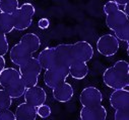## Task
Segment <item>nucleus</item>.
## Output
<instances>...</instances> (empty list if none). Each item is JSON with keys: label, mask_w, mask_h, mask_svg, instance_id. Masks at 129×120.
I'll list each match as a JSON object with an SVG mask.
<instances>
[{"label": "nucleus", "mask_w": 129, "mask_h": 120, "mask_svg": "<svg viewBox=\"0 0 129 120\" xmlns=\"http://www.w3.org/2000/svg\"><path fill=\"white\" fill-rule=\"evenodd\" d=\"M73 58L75 62L87 63L92 58L94 52L91 44L86 40H78L72 44Z\"/></svg>", "instance_id": "nucleus-4"}, {"label": "nucleus", "mask_w": 129, "mask_h": 120, "mask_svg": "<svg viewBox=\"0 0 129 120\" xmlns=\"http://www.w3.org/2000/svg\"><path fill=\"white\" fill-rule=\"evenodd\" d=\"M103 81L110 89H124L129 86V73L112 66L104 72Z\"/></svg>", "instance_id": "nucleus-2"}, {"label": "nucleus", "mask_w": 129, "mask_h": 120, "mask_svg": "<svg viewBox=\"0 0 129 120\" xmlns=\"http://www.w3.org/2000/svg\"><path fill=\"white\" fill-rule=\"evenodd\" d=\"M19 42L25 44L31 54L38 52L39 48H41V40H40L39 36H37L34 32H28V34H23L21 36Z\"/></svg>", "instance_id": "nucleus-18"}, {"label": "nucleus", "mask_w": 129, "mask_h": 120, "mask_svg": "<svg viewBox=\"0 0 129 120\" xmlns=\"http://www.w3.org/2000/svg\"><path fill=\"white\" fill-rule=\"evenodd\" d=\"M113 1H115L119 6H124V5L128 4L129 0H113Z\"/></svg>", "instance_id": "nucleus-35"}, {"label": "nucleus", "mask_w": 129, "mask_h": 120, "mask_svg": "<svg viewBox=\"0 0 129 120\" xmlns=\"http://www.w3.org/2000/svg\"><path fill=\"white\" fill-rule=\"evenodd\" d=\"M12 16V20H13V25H14V29L19 32L25 30L27 29L31 23H33V16H30L28 14H26L25 12H23L21 9H19V7L11 14Z\"/></svg>", "instance_id": "nucleus-13"}, {"label": "nucleus", "mask_w": 129, "mask_h": 120, "mask_svg": "<svg viewBox=\"0 0 129 120\" xmlns=\"http://www.w3.org/2000/svg\"><path fill=\"white\" fill-rule=\"evenodd\" d=\"M115 120H128L129 119V106L119 108L115 110L114 114Z\"/></svg>", "instance_id": "nucleus-27"}, {"label": "nucleus", "mask_w": 129, "mask_h": 120, "mask_svg": "<svg viewBox=\"0 0 129 120\" xmlns=\"http://www.w3.org/2000/svg\"><path fill=\"white\" fill-rule=\"evenodd\" d=\"M42 67L38 61L37 58H34L31 56L30 58H28L27 60L23 63H21L18 66V71L20 74L22 73H33V74H37V75H41L42 73Z\"/></svg>", "instance_id": "nucleus-16"}, {"label": "nucleus", "mask_w": 129, "mask_h": 120, "mask_svg": "<svg viewBox=\"0 0 129 120\" xmlns=\"http://www.w3.org/2000/svg\"><path fill=\"white\" fill-rule=\"evenodd\" d=\"M0 120H16V119L14 113L11 110L5 109L0 111Z\"/></svg>", "instance_id": "nucleus-30"}, {"label": "nucleus", "mask_w": 129, "mask_h": 120, "mask_svg": "<svg viewBox=\"0 0 129 120\" xmlns=\"http://www.w3.org/2000/svg\"><path fill=\"white\" fill-rule=\"evenodd\" d=\"M38 25H39V27L41 28V29H46V28H48L49 27V25H50V20L48 19V18H41L40 20H39V22H38Z\"/></svg>", "instance_id": "nucleus-33"}, {"label": "nucleus", "mask_w": 129, "mask_h": 120, "mask_svg": "<svg viewBox=\"0 0 129 120\" xmlns=\"http://www.w3.org/2000/svg\"><path fill=\"white\" fill-rule=\"evenodd\" d=\"M114 67L122 70V71H125V72H128L129 73V64L128 62L124 61V60H119V61L115 62L114 64Z\"/></svg>", "instance_id": "nucleus-32"}, {"label": "nucleus", "mask_w": 129, "mask_h": 120, "mask_svg": "<svg viewBox=\"0 0 129 120\" xmlns=\"http://www.w3.org/2000/svg\"><path fill=\"white\" fill-rule=\"evenodd\" d=\"M19 9H21L23 12H25L26 14H28L30 16H34L35 13H36V8L31 3H23L19 7Z\"/></svg>", "instance_id": "nucleus-31"}, {"label": "nucleus", "mask_w": 129, "mask_h": 120, "mask_svg": "<svg viewBox=\"0 0 129 120\" xmlns=\"http://www.w3.org/2000/svg\"><path fill=\"white\" fill-rule=\"evenodd\" d=\"M11 105H12V98L10 97V95L6 92L4 88L0 89V111L9 109Z\"/></svg>", "instance_id": "nucleus-23"}, {"label": "nucleus", "mask_w": 129, "mask_h": 120, "mask_svg": "<svg viewBox=\"0 0 129 120\" xmlns=\"http://www.w3.org/2000/svg\"><path fill=\"white\" fill-rule=\"evenodd\" d=\"M43 70H48L54 66V48L47 46L42 50L37 58Z\"/></svg>", "instance_id": "nucleus-17"}, {"label": "nucleus", "mask_w": 129, "mask_h": 120, "mask_svg": "<svg viewBox=\"0 0 129 120\" xmlns=\"http://www.w3.org/2000/svg\"><path fill=\"white\" fill-rule=\"evenodd\" d=\"M52 94L56 101L60 103H66V102H69L73 98L74 89L69 83L64 82L63 84L53 88Z\"/></svg>", "instance_id": "nucleus-10"}, {"label": "nucleus", "mask_w": 129, "mask_h": 120, "mask_svg": "<svg viewBox=\"0 0 129 120\" xmlns=\"http://www.w3.org/2000/svg\"><path fill=\"white\" fill-rule=\"evenodd\" d=\"M20 78L21 75L19 71L13 68H4L0 72V86L2 88H6Z\"/></svg>", "instance_id": "nucleus-15"}, {"label": "nucleus", "mask_w": 129, "mask_h": 120, "mask_svg": "<svg viewBox=\"0 0 129 120\" xmlns=\"http://www.w3.org/2000/svg\"><path fill=\"white\" fill-rule=\"evenodd\" d=\"M110 105L115 110L129 106V91L126 88L114 90L110 95Z\"/></svg>", "instance_id": "nucleus-11"}, {"label": "nucleus", "mask_w": 129, "mask_h": 120, "mask_svg": "<svg viewBox=\"0 0 129 120\" xmlns=\"http://www.w3.org/2000/svg\"><path fill=\"white\" fill-rule=\"evenodd\" d=\"M14 115L16 120H36L38 117L36 107L27 104L26 102L20 103L16 107Z\"/></svg>", "instance_id": "nucleus-14"}, {"label": "nucleus", "mask_w": 129, "mask_h": 120, "mask_svg": "<svg viewBox=\"0 0 129 120\" xmlns=\"http://www.w3.org/2000/svg\"><path fill=\"white\" fill-rule=\"evenodd\" d=\"M6 66V62H5V58L3 56H0V72H1Z\"/></svg>", "instance_id": "nucleus-34"}, {"label": "nucleus", "mask_w": 129, "mask_h": 120, "mask_svg": "<svg viewBox=\"0 0 129 120\" xmlns=\"http://www.w3.org/2000/svg\"><path fill=\"white\" fill-rule=\"evenodd\" d=\"M74 63L72 44H60L54 48V66L53 68L69 73V67Z\"/></svg>", "instance_id": "nucleus-1"}, {"label": "nucleus", "mask_w": 129, "mask_h": 120, "mask_svg": "<svg viewBox=\"0 0 129 120\" xmlns=\"http://www.w3.org/2000/svg\"><path fill=\"white\" fill-rule=\"evenodd\" d=\"M119 9H120V8H119V5H118L115 1H113V0H110V1L106 2V3L104 4V7H103V10H104V12H105L106 15L109 14V13L115 12V11H117V10H119Z\"/></svg>", "instance_id": "nucleus-29"}, {"label": "nucleus", "mask_w": 129, "mask_h": 120, "mask_svg": "<svg viewBox=\"0 0 129 120\" xmlns=\"http://www.w3.org/2000/svg\"><path fill=\"white\" fill-rule=\"evenodd\" d=\"M13 29H14V25L11 14L0 12V32H2L5 34H8Z\"/></svg>", "instance_id": "nucleus-21"}, {"label": "nucleus", "mask_w": 129, "mask_h": 120, "mask_svg": "<svg viewBox=\"0 0 129 120\" xmlns=\"http://www.w3.org/2000/svg\"><path fill=\"white\" fill-rule=\"evenodd\" d=\"M9 50V44L6 34L0 32V56H5Z\"/></svg>", "instance_id": "nucleus-26"}, {"label": "nucleus", "mask_w": 129, "mask_h": 120, "mask_svg": "<svg viewBox=\"0 0 129 120\" xmlns=\"http://www.w3.org/2000/svg\"><path fill=\"white\" fill-rule=\"evenodd\" d=\"M114 32H115V36L119 40L128 42V40H129V22H127L124 25H122L121 27L115 29Z\"/></svg>", "instance_id": "nucleus-25"}, {"label": "nucleus", "mask_w": 129, "mask_h": 120, "mask_svg": "<svg viewBox=\"0 0 129 120\" xmlns=\"http://www.w3.org/2000/svg\"><path fill=\"white\" fill-rule=\"evenodd\" d=\"M23 98L24 102H26L27 104L34 107H38L42 104H45L47 100V93L42 87L36 85L25 90Z\"/></svg>", "instance_id": "nucleus-6"}, {"label": "nucleus", "mask_w": 129, "mask_h": 120, "mask_svg": "<svg viewBox=\"0 0 129 120\" xmlns=\"http://www.w3.org/2000/svg\"><path fill=\"white\" fill-rule=\"evenodd\" d=\"M119 40L114 34H103L96 40V50L104 56H113L119 50Z\"/></svg>", "instance_id": "nucleus-3"}, {"label": "nucleus", "mask_w": 129, "mask_h": 120, "mask_svg": "<svg viewBox=\"0 0 129 120\" xmlns=\"http://www.w3.org/2000/svg\"><path fill=\"white\" fill-rule=\"evenodd\" d=\"M127 22H129L128 14H126L122 9H119L115 12L109 13L106 16V24H107L108 28L113 32Z\"/></svg>", "instance_id": "nucleus-12"}, {"label": "nucleus", "mask_w": 129, "mask_h": 120, "mask_svg": "<svg viewBox=\"0 0 129 120\" xmlns=\"http://www.w3.org/2000/svg\"><path fill=\"white\" fill-rule=\"evenodd\" d=\"M21 75V80L23 81L25 88H30L38 85L39 82V75L33 74V73H22Z\"/></svg>", "instance_id": "nucleus-24"}, {"label": "nucleus", "mask_w": 129, "mask_h": 120, "mask_svg": "<svg viewBox=\"0 0 129 120\" xmlns=\"http://www.w3.org/2000/svg\"><path fill=\"white\" fill-rule=\"evenodd\" d=\"M103 100L104 98L102 92L96 87L93 86L85 87L79 95V101L82 106H92L102 104Z\"/></svg>", "instance_id": "nucleus-5"}, {"label": "nucleus", "mask_w": 129, "mask_h": 120, "mask_svg": "<svg viewBox=\"0 0 129 120\" xmlns=\"http://www.w3.org/2000/svg\"><path fill=\"white\" fill-rule=\"evenodd\" d=\"M31 56H33V54L29 52L27 46L21 42L14 44L10 48V52H9L10 61L14 65H17V66H19L21 63H23L25 60H27Z\"/></svg>", "instance_id": "nucleus-9"}, {"label": "nucleus", "mask_w": 129, "mask_h": 120, "mask_svg": "<svg viewBox=\"0 0 129 120\" xmlns=\"http://www.w3.org/2000/svg\"><path fill=\"white\" fill-rule=\"evenodd\" d=\"M4 89L6 90V92L10 95V97L12 99H18V98L22 97L24 92H25V90H26L25 85H24L23 81L21 80V78Z\"/></svg>", "instance_id": "nucleus-20"}, {"label": "nucleus", "mask_w": 129, "mask_h": 120, "mask_svg": "<svg viewBox=\"0 0 129 120\" xmlns=\"http://www.w3.org/2000/svg\"><path fill=\"white\" fill-rule=\"evenodd\" d=\"M88 66L86 63L75 62L69 67V76L75 80H83L88 74Z\"/></svg>", "instance_id": "nucleus-19"}, {"label": "nucleus", "mask_w": 129, "mask_h": 120, "mask_svg": "<svg viewBox=\"0 0 129 120\" xmlns=\"http://www.w3.org/2000/svg\"><path fill=\"white\" fill-rule=\"evenodd\" d=\"M45 71L46 72L44 73V83L46 84L47 87L51 89L66 82V79L69 76V73L57 70L55 68H51Z\"/></svg>", "instance_id": "nucleus-8"}, {"label": "nucleus", "mask_w": 129, "mask_h": 120, "mask_svg": "<svg viewBox=\"0 0 129 120\" xmlns=\"http://www.w3.org/2000/svg\"><path fill=\"white\" fill-rule=\"evenodd\" d=\"M36 110H37V114L39 117L45 119V118H48L51 113H52V110L50 108L49 105H45V104H42L38 107H36Z\"/></svg>", "instance_id": "nucleus-28"}, {"label": "nucleus", "mask_w": 129, "mask_h": 120, "mask_svg": "<svg viewBox=\"0 0 129 120\" xmlns=\"http://www.w3.org/2000/svg\"><path fill=\"white\" fill-rule=\"evenodd\" d=\"M79 117L82 120H105L107 118V110L102 104L82 106Z\"/></svg>", "instance_id": "nucleus-7"}, {"label": "nucleus", "mask_w": 129, "mask_h": 120, "mask_svg": "<svg viewBox=\"0 0 129 120\" xmlns=\"http://www.w3.org/2000/svg\"><path fill=\"white\" fill-rule=\"evenodd\" d=\"M18 7V0H0V12L12 14Z\"/></svg>", "instance_id": "nucleus-22"}]
</instances>
